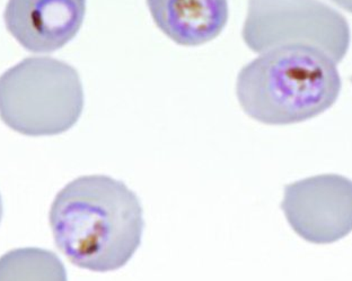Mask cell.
Listing matches in <instances>:
<instances>
[{
	"mask_svg": "<svg viewBox=\"0 0 352 281\" xmlns=\"http://www.w3.org/2000/svg\"><path fill=\"white\" fill-rule=\"evenodd\" d=\"M49 222L60 252L78 268L109 272L129 262L145 228L138 196L109 175H82L61 189Z\"/></svg>",
	"mask_w": 352,
	"mask_h": 281,
	"instance_id": "obj_1",
	"label": "cell"
},
{
	"mask_svg": "<svg viewBox=\"0 0 352 281\" xmlns=\"http://www.w3.org/2000/svg\"><path fill=\"white\" fill-rule=\"evenodd\" d=\"M337 63L304 45L274 47L243 66L236 96L251 119L267 125H290L321 115L341 91Z\"/></svg>",
	"mask_w": 352,
	"mask_h": 281,
	"instance_id": "obj_2",
	"label": "cell"
},
{
	"mask_svg": "<svg viewBox=\"0 0 352 281\" xmlns=\"http://www.w3.org/2000/svg\"><path fill=\"white\" fill-rule=\"evenodd\" d=\"M84 110L78 72L68 63L34 56L0 75V119L28 136L68 131Z\"/></svg>",
	"mask_w": 352,
	"mask_h": 281,
	"instance_id": "obj_3",
	"label": "cell"
},
{
	"mask_svg": "<svg viewBox=\"0 0 352 281\" xmlns=\"http://www.w3.org/2000/svg\"><path fill=\"white\" fill-rule=\"evenodd\" d=\"M242 38L255 53L304 45L339 63L349 50L350 28L338 10L318 0H249Z\"/></svg>",
	"mask_w": 352,
	"mask_h": 281,
	"instance_id": "obj_4",
	"label": "cell"
},
{
	"mask_svg": "<svg viewBox=\"0 0 352 281\" xmlns=\"http://www.w3.org/2000/svg\"><path fill=\"white\" fill-rule=\"evenodd\" d=\"M281 210L300 238L334 243L352 232V180L320 175L287 184Z\"/></svg>",
	"mask_w": 352,
	"mask_h": 281,
	"instance_id": "obj_5",
	"label": "cell"
},
{
	"mask_svg": "<svg viewBox=\"0 0 352 281\" xmlns=\"http://www.w3.org/2000/svg\"><path fill=\"white\" fill-rule=\"evenodd\" d=\"M85 14L86 0H8L5 24L26 50L51 53L78 34Z\"/></svg>",
	"mask_w": 352,
	"mask_h": 281,
	"instance_id": "obj_6",
	"label": "cell"
},
{
	"mask_svg": "<svg viewBox=\"0 0 352 281\" xmlns=\"http://www.w3.org/2000/svg\"><path fill=\"white\" fill-rule=\"evenodd\" d=\"M153 21L182 47H200L217 38L230 19L228 0H146Z\"/></svg>",
	"mask_w": 352,
	"mask_h": 281,
	"instance_id": "obj_7",
	"label": "cell"
},
{
	"mask_svg": "<svg viewBox=\"0 0 352 281\" xmlns=\"http://www.w3.org/2000/svg\"><path fill=\"white\" fill-rule=\"evenodd\" d=\"M0 281H68L63 261L40 247L15 249L0 258Z\"/></svg>",
	"mask_w": 352,
	"mask_h": 281,
	"instance_id": "obj_8",
	"label": "cell"
},
{
	"mask_svg": "<svg viewBox=\"0 0 352 281\" xmlns=\"http://www.w3.org/2000/svg\"><path fill=\"white\" fill-rule=\"evenodd\" d=\"M332 1L339 5L340 7H342L343 10L352 13V0H332Z\"/></svg>",
	"mask_w": 352,
	"mask_h": 281,
	"instance_id": "obj_9",
	"label": "cell"
},
{
	"mask_svg": "<svg viewBox=\"0 0 352 281\" xmlns=\"http://www.w3.org/2000/svg\"><path fill=\"white\" fill-rule=\"evenodd\" d=\"M3 200H1V196H0V222H1V219H3Z\"/></svg>",
	"mask_w": 352,
	"mask_h": 281,
	"instance_id": "obj_10",
	"label": "cell"
},
{
	"mask_svg": "<svg viewBox=\"0 0 352 281\" xmlns=\"http://www.w3.org/2000/svg\"><path fill=\"white\" fill-rule=\"evenodd\" d=\"M351 82H352V78H351Z\"/></svg>",
	"mask_w": 352,
	"mask_h": 281,
	"instance_id": "obj_11",
	"label": "cell"
}]
</instances>
